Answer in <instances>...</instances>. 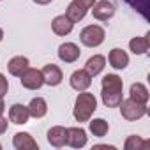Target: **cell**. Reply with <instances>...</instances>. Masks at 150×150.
<instances>
[{"mask_svg": "<svg viewBox=\"0 0 150 150\" xmlns=\"http://www.w3.org/2000/svg\"><path fill=\"white\" fill-rule=\"evenodd\" d=\"M131 99L136 101V103H141V104H146L148 101V90L143 83H132L131 85Z\"/></svg>", "mask_w": 150, "mask_h": 150, "instance_id": "ffe728a7", "label": "cell"}, {"mask_svg": "<svg viewBox=\"0 0 150 150\" xmlns=\"http://www.w3.org/2000/svg\"><path fill=\"white\" fill-rule=\"evenodd\" d=\"M2 39H4V30L0 28V41H2Z\"/></svg>", "mask_w": 150, "mask_h": 150, "instance_id": "4dcf8cb0", "label": "cell"}, {"mask_svg": "<svg viewBox=\"0 0 150 150\" xmlns=\"http://www.w3.org/2000/svg\"><path fill=\"white\" fill-rule=\"evenodd\" d=\"M96 110H97V99L94 97V94L83 90V94H80L76 97V103H74V118L78 122H88Z\"/></svg>", "mask_w": 150, "mask_h": 150, "instance_id": "6da1fadb", "label": "cell"}, {"mask_svg": "<svg viewBox=\"0 0 150 150\" xmlns=\"http://www.w3.org/2000/svg\"><path fill=\"white\" fill-rule=\"evenodd\" d=\"M146 146H150V141H145L139 136H129L124 143L125 150H145Z\"/></svg>", "mask_w": 150, "mask_h": 150, "instance_id": "603a6c76", "label": "cell"}, {"mask_svg": "<svg viewBox=\"0 0 150 150\" xmlns=\"http://www.w3.org/2000/svg\"><path fill=\"white\" fill-rule=\"evenodd\" d=\"M21 85L28 90H37L44 85V78H42V72L39 69H27L23 74H21Z\"/></svg>", "mask_w": 150, "mask_h": 150, "instance_id": "277c9868", "label": "cell"}, {"mask_svg": "<svg viewBox=\"0 0 150 150\" xmlns=\"http://www.w3.org/2000/svg\"><path fill=\"white\" fill-rule=\"evenodd\" d=\"M7 124H9L7 118H4L2 115H0V134H4V132L7 131Z\"/></svg>", "mask_w": 150, "mask_h": 150, "instance_id": "4316f807", "label": "cell"}, {"mask_svg": "<svg viewBox=\"0 0 150 150\" xmlns=\"http://www.w3.org/2000/svg\"><path fill=\"white\" fill-rule=\"evenodd\" d=\"M7 69L13 76H21V74L28 69V58L27 57H14L9 60Z\"/></svg>", "mask_w": 150, "mask_h": 150, "instance_id": "e0dca14e", "label": "cell"}, {"mask_svg": "<svg viewBox=\"0 0 150 150\" xmlns=\"http://www.w3.org/2000/svg\"><path fill=\"white\" fill-rule=\"evenodd\" d=\"M41 72H42L44 83L50 85V87H57V85H60L62 80H64V74H62L60 67L55 65V64H48V65H44Z\"/></svg>", "mask_w": 150, "mask_h": 150, "instance_id": "8992f818", "label": "cell"}, {"mask_svg": "<svg viewBox=\"0 0 150 150\" xmlns=\"http://www.w3.org/2000/svg\"><path fill=\"white\" fill-rule=\"evenodd\" d=\"M104 65H106V58L103 55H94V57H90L87 60L85 69H87V72L90 76H97V74L104 69Z\"/></svg>", "mask_w": 150, "mask_h": 150, "instance_id": "ac0fdd59", "label": "cell"}, {"mask_svg": "<svg viewBox=\"0 0 150 150\" xmlns=\"http://www.w3.org/2000/svg\"><path fill=\"white\" fill-rule=\"evenodd\" d=\"M4 110H6V104H4V99H2V97H0V115H2V113H4Z\"/></svg>", "mask_w": 150, "mask_h": 150, "instance_id": "f546056e", "label": "cell"}, {"mask_svg": "<svg viewBox=\"0 0 150 150\" xmlns=\"http://www.w3.org/2000/svg\"><path fill=\"white\" fill-rule=\"evenodd\" d=\"M72 2H76L78 6H81L83 9H87V11H88V9L96 4V0H72Z\"/></svg>", "mask_w": 150, "mask_h": 150, "instance_id": "484cf974", "label": "cell"}, {"mask_svg": "<svg viewBox=\"0 0 150 150\" xmlns=\"http://www.w3.org/2000/svg\"><path fill=\"white\" fill-rule=\"evenodd\" d=\"M108 129H110V125H108V122L104 118H96V120L90 122V132L94 136H97V138L106 136L108 134Z\"/></svg>", "mask_w": 150, "mask_h": 150, "instance_id": "7402d4cb", "label": "cell"}, {"mask_svg": "<svg viewBox=\"0 0 150 150\" xmlns=\"http://www.w3.org/2000/svg\"><path fill=\"white\" fill-rule=\"evenodd\" d=\"M71 87L74 90H78V92H83L87 90L90 85H92V76L87 72V69H78V71H74L71 74Z\"/></svg>", "mask_w": 150, "mask_h": 150, "instance_id": "5b68a950", "label": "cell"}, {"mask_svg": "<svg viewBox=\"0 0 150 150\" xmlns=\"http://www.w3.org/2000/svg\"><path fill=\"white\" fill-rule=\"evenodd\" d=\"M108 60H110V65L115 67V69H125L127 64H129L127 53H125L124 50H120V48H113V50L110 51Z\"/></svg>", "mask_w": 150, "mask_h": 150, "instance_id": "9a60e30c", "label": "cell"}, {"mask_svg": "<svg viewBox=\"0 0 150 150\" xmlns=\"http://www.w3.org/2000/svg\"><path fill=\"white\" fill-rule=\"evenodd\" d=\"M0 148H2V145H0Z\"/></svg>", "mask_w": 150, "mask_h": 150, "instance_id": "1f68e13d", "label": "cell"}, {"mask_svg": "<svg viewBox=\"0 0 150 150\" xmlns=\"http://www.w3.org/2000/svg\"><path fill=\"white\" fill-rule=\"evenodd\" d=\"M148 37H150V34H146L145 37H134V39H131V42H129L131 51H132L134 55H143V53H146V51H148V46H150Z\"/></svg>", "mask_w": 150, "mask_h": 150, "instance_id": "d6986e66", "label": "cell"}, {"mask_svg": "<svg viewBox=\"0 0 150 150\" xmlns=\"http://www.w3.org/2000/svg\"><path fill=\"white\" fill-rule=\"evenodd\" d=\"M104 37H106V32L99 25H88L80 34V41L85 46H88V48H96V46L103 44L104 42Z\"/></svg>", "mask_w": 150, "mask_h": 150, "instance_id": "7a4b0ae2", "label": "cell"}, {"mask_svg": "<svg viewBox=\"0 0 150 150\" xmlns=\"http://www.w3.org/2000/svg\"><path fill=\"white\" fill-rule=\"evenodd\" d=\"M30 118V113H28V108L23 106V104H13L11 110H9V120L16 125H21V124H27Z\"/></svg>", "mask_w": 150, "mask_h": 150, "instance_id": "7c38bea8", "label": "cell"}, {"mask_svg": "<svg viewBox=\"0 0 150 150\" xmlns=\"http://www.w3.org/2000/svg\"><path fill=\"white\" fill-rule=\"evenodd\" d=\"M27 108H28L30 117H34V118H42L48 113V104L42 97H34Z\"/></svg>", "mask_w": 150, "mask_h": 150, "instance_id": "2e32d148", "label": "cell"}, {"mask_svg": "<svg viewBox=\"0 0 150 150\" xmlns=\"http://www.w3.org/2000/svg\"><path fill=\"white\" fill-rule=\"evenodd\" d=\"M124 81L117 74H106L103 78V94H122Z\"/></svg>", "mask_w": 150, "mask_h": 150, "instance_id": "9c48e42d", "label": "cell"}, {"mask_svg": "<svg viewBox=\"0 0 150 150\" xmlns=\"http://www.w3.org/2000/svg\"><path fill=\"white\" fill-rule=\"evenodd\" d=\"M94 150H115V146H108V145H96Z\"/></svg>", "mask_w": 150, "mask_h": 150, "instance_id": "83f0119b", "label": "cell"}, {"mask_svg": "<svg viewBox=\"0 0 150 150\" xmlns=\"http://www.w3.org/2000/svg\"><path fill=\"white\" fill-rule=\"evenodd\" d=\"M120 106V113H122V117L125 118V120H139L141 117H145L146 115V106L145 104H141V103H136V101H132L131 97L129 99H122V103L118 104Z\"/></svg>", "mask_w": 150, "mask_h": 150, "instance_id": "3957f363", "label": "cell"}, {"mask_svg": "<svg viewBox=\"0 0 150 150\" xmlns=\"http://www.w3.org/2000/svg\"><path fill=\"white\" fill-rule=\"evenodd\" d=\"M13 145L16 150H37V141L28 132H16L13 138Z\"/></svg>", "mask_w": 150, "mask_h": 150, "instance_id": "30bf717a", "label": "cell"}, {"mask_svg": "<svg viewBox=\"0 0 150 150\" xmlns=\"http://www.w3.org/2000/svg\"><path fill=\"white\" fill-rule=\"evenodd\" d=\"M72 27H74V21H71L65 14L57 16V18L51 21V28H53V32H55L57 35H67V34H71Z\"/></svg>", "mask_w": 150, "mask_h": 150, "instance_id": "5bb4252c", "label": "cell"}, {"mask_svg": "<svg viewBox=\"0 0 150 150\" xmlns=\"http://www.w3.org/2000/svg\"><path fill=\"white\" fill-rule=\"evenodd\" d=\"M92 7H94L92 9V14L99 21H108L115 14V7H113L111 2H108V0H99V2H96Z\"/></svg>", "mask_w": 150, "mask_h": 150, "instance_id": "52a82bcc", "label": "cell"}, {"mask_svg": "<svg viewBox=\"0 0 150 150\" xmlns=\"http://www.w3.org/2000/svg\"><path fill=\"white\" fill-rule=\"evenodd\" d=\"M125 2L132 7V9H136V11H139L145 18H146V9H148V0H125Z\"/></svg>", "mask_w": 150, "mask_h": 150, "instance_id": "cb8c5ba5", "label": "cell"}, {"mask_svg": "<svg viewBox=\"0 0 150 150\" xmlns=\"http://www.w3.org/2000/svg\"><path fill=\"white\" fill-rule=\"evenodd\" d=\"M7 90H9V83H7L6 76L0 72V97H4V96L7 94Z\"/></svg>", "mask_w": 150, "mask_h": 150, "instance_id": "d4e9b609", "label": "cell"}, {"mask_svg": "<svg viewBox=\"0 0 150 150\" xmlns=\"http://www.w3.org/2000/svg\"><path fill=\"white\" fill-rule=\"evenodd\" d=\"M48 141H50V145H53V146H64L65 143H67V129L65 127H62V125H55V127H51L50 131H48Z\"/></svg>", "mask_w": 150, "mask_h": 150, "instance_id": "4fadbf2b", "label": "cell"}, {"mask_svg": "<svg viewBox=\"0 0 150 150\" xmlns=\"http://www.w3.org/2000/svg\"><path fill=\"white\" fill-rule=\"evenodd\" d=\"M67 145L72 148H81L87 145V134L81 127H71L67 129Z\"/></svg>", "mask_w": 150, "mask_h": 150, "instance_id": "8fae6325", "label": "cell"}, {"mask_svg": "<svg viewBox=\"0 0 150 150\" xmlns=\"http://www.w3.org/2000/svg\"><path fill=\"white\" fill-rule=\"evenodd\" d=\"M85 14H87V9H83L81 6H78L76 2H71L69 6H67V11H65V16L71 20V21H81L83 18H85Z\"/></svg>", "mask_w": 150, "mask_h": 150, "instance_id": "44dd1931", "label": "cell"}, {"mask_svg": "<svg viewBox=\"0 0 150 150\" xmlns=\"http://www.w3.org/2000/svg\"><path fill=\"white\" fill-rule=\"evenodd\" d=\"M35 4H39V6H48L50 2H53V0H34Z\"/></svg>", "mask_w": 150, "mask_h": 150, "instance_id": "f1b7e54d", "label": "cell"}, {"mask_svg": "<svg viewBox=\"0 0 150 150\" xmlns=\"http://www.w3.org/2000/svg\"><path fill=\"white\" fill-rule=\"evenodd\" d=\"M80 55H81V51H80V48L74 44V42H64V44H60V48H58V58L64 60L65 64L76 62V60L80 58Z\"/></svg>", "mask_w": 150, "mask_h": 150, "instance_id": "ba28073f", "label": "cell"}]
</instances>
